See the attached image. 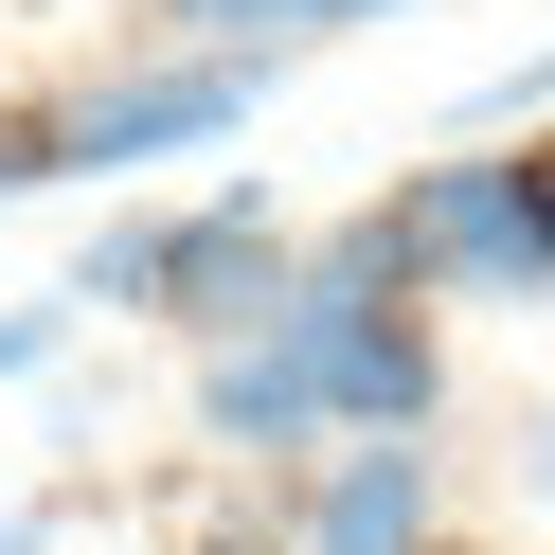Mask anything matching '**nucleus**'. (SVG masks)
<instances>
[{"instance_id": "f257e3e1", "label": "nucleus", "mask_w": 555, "mask_h": 555, "mask_svg": "<svg viewBox=\"0 0 555 555\" xmlns=\"http://www.w3.org/2000/svg\"><path fill=\"white\" fill-rule=\"evenodd\" d=\"M538 180H555V126H466L448 162H412L376 216H340L412 305H538Z\"/></svg>"}, {"instance_id": "f03ea898", "label": "nucleus", "mask_w": 555, "mask_h": 555, "mask_svg": "<svg viewBox=\"0 0 555 555\" xmlns=\"http://www.w3.org/2000/svg\"><path fill=\"white\" fill-rule=\"evenodd\" d=\"M251 90H269V54H233V37L162 54V73H90V90H54V108H37V197H54V180H126V162H180V144H233V126H251Z\"/></svg>"}, {"instance_id": "7ed1b4c3", "label": "nucleus", "mask_w": 555, "mask_h": 555, "mask_svg": "<svg viewBox=\"0 0 555 555\" xmlns=\"http://www.w3.org/2000/svg\"><path fill=\"white\" fill-rule=\"evenodd\" d=\"M287 251H305V233L269 216L251 180H233V197H197V216H162V305H144V323H180V340H233V323H269Z\"/></svg>"}, {"instance_id": "20e7f679", "label": "nucleus", "mask_w": 555, "mask_h": 555, "mask_svg": "<svg viewBox=\"0 0 555 555\" xmlns=\"http://www.w3.org/2000/svg\"><path fill=\"white\" fill-rule=\"evenodd\" d=\"M430 430H359L340 448V483L305 502V555H430Z\"/></svg>"}, {"instance_id": "39448f33", "label": "nucleus", "mask_w": 555, "mask_h": 555, "mask_svg": "<svg viewBox=\"0 0 555 555\" xmlns=\"http://www.w3.org/2000/svg\"><path fill=\"white\" fill-rule=\"evenodd\" d=\"M73 305L144 323V305H162V216H90V251H73Z\"/></svg>"}, {"instance_id": "423d86ee", "label": "nucleus", "mask_w": 555, "mask_h": 555, "mask_svg": "<svg viewBox=\"0 0 555 555\" xmlns=\"http://www.w3.org/2000/svg\"><path fill=\"white\" fill-rule=\"evenodd\" d=\"M54 340H73V323H54V305H0V376H37Z\"/></svg>"}, {"instance_id": "0eeeda50", "label": "nucleus", "mask_w": 555, "mask_h": 555, "mask_svg": "<svg viewBox=\"0 0 555 555\" xmlns=\"http://www.w3.org/2000/svg\"><path fill=\"white\" fill-rule=\"evenodd\" d=\"M340 18H395V0H269V37H340Z\"/></svg>"}, {"instance_id": "6e6552de", "label": "nucleus", "mask_w": 555, "mask_h": 555, "mask_svg": "<svg viewBox=\"0 0 555 555\" xmlns=\"http://www.w3.org/2000/svg\"><path fill=\"white\" fill-rule=\"evenodd\" d=\"M0 197H37V108H0Z\"/></svg>"}, {"instance_id": "1a4fd4ad", "label": "nucleus", "mask_w": 555, "mask_h": 555, "mask_svg": "<svg viewBox=\"0 0 555 555\" xmlns=\"http://www.w3.org/2000/svg\"><path fill=\"white\" fill-rule=\"evenodd\" d=\"M0 555H54V502H18V519H0Z\"/></svg>"}, {"instance_id": "9d476101", "label": "nucleus", "mask_w": 555, "mask_h": 555, "mask_svg": "<svg viewBox=\"0 0 555 555\" xmlns=\"http://www.w3.org/2000/svg\"><path fill=\"white\" fill-rule=\"evenodd\" d=\"M538 305H555V180H538Z\"/></svg>"}]
</instances>
